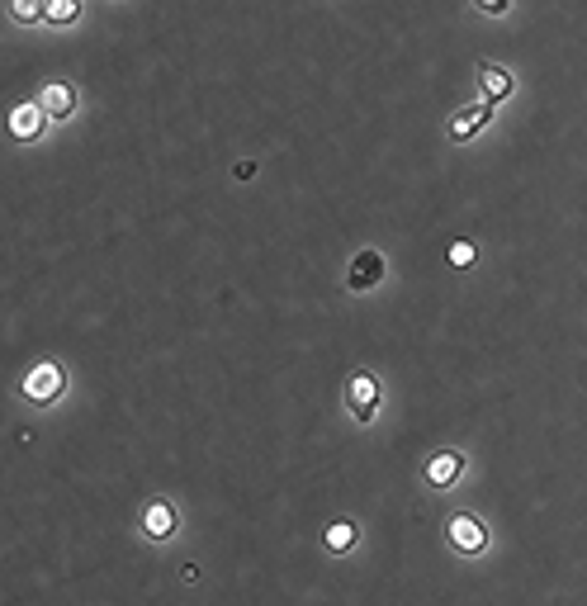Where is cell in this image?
Returning <instances> with one entry per match:
<instances>
[{
  "label": "cell",
  "instance_id": "cell-1",
  "mask_svg": "<svg viewBox=\"0 0 587 606\" xmlns=\"http://www.w3.org/2000/svg\"><path fill=\"white\" fill-rule=\"evenodd\" d=\"M19 398L29 403V408H53L67 398V370L57 365V360H34L24 379H19Z\"/></svg>",
  "mask_w": 587,
  "mask_h": 606
},
{
  "label": "cell",
  "instance_id": "cell-2",
  "mask_svg": "<svg viewBox=\"0 0 587 606\" xmlns=\"http://www.w3.org/2000/svg\"><path fill=\"white\" fill-rule=\"evenodd\" d=\"M341 403L351 412V422L360 427H370L379 408H384V379L374 375V370H356V375L346 379V389H341Z\"/></svg>",
  "mask_w": 587,
  "mask_h": 606
},
{
  "label": "cell",
  "instance_id": "cell-3",
  "mask_svg": "<svg viewBox=\"0 0 587 606\" xmlns=\"http://www.w3.org/2000/svg\"><path fill=\"white\" fill-rule=\"evenodd\" d=\"M53 128V119L43 114V105H38L34 95L29 100H19V105H10V114H5V133H10V143L29 147V143H43V133Z\"/></svg>",
  "mask_w": 587,
  "mask_h": 606
},
{
  "label": "cell",
  "instance_id": "cell-4",
  "mask_svg": "<svg viewBox=\"0 0 587 606\" xmlns=\"http://www.w3.org/2000/svg\"><path fill=\"white\" fill-rule=\"evenodd\" d=\"M445 540H450L464 559H479V554L493 545V535H488L483 517H474V512H450V517H445Z\"/></svg>",
  "mask_w": 587,
  "mask_h": 606
},
{
  "label": "cell",
  "instance_id": "cell-5",
  "mask_svg": "<svg viewBox=\"0 0 587 606\" xmlns=\"http://www.w3.org/2000/svg\"><path fill=\"white\" fill-rule=\"evenodd\" d=\"M34 100L43 105V114H48L53 124H67V119L81 114V90H76V81H62V76L43 81V86L34 90Z\"/></svg>",
  "mask_w": 587,
  "mask_h": 606
},
{
  "label": "cell",
  "instance_id": "cell-6",
  "mask_svg": "<svg viewBox=\"0 0 587 606\" xmlns=\"http://www.w3.org/2000/svg\"><path fill=\"white\" fill-rule=\"evenodd\" d=\"M464 450L455 446H441V450H431L427 464H422V479H427V488H436V493H445V488H455V483L464 479Z\"/></svg>",
  "mask_w": 587,
  "mask_h": 606
},
{
  "label": "cell",
  "instance_id": "cell-7",
  "mask_svg": "<svg viewBox=\"0 0 587 606\" xmlns=\"http://www.w3.org/2000/svg\"><path fill=\"white\" fill-rule=\"evenodd\" d=\"M138 531H143L147 545H166L171 535L180 531V512L171 507L166 498H152L143 502V517H138Z\"/></svg>",
  "mask_w": 587,
  "mask_h": 606
},
{
  "label": "cell",
  "instance_id": "cell-8",
  "mask_svg": "<svg viewBox=\"0 0 587 606\" xmlns=\"http://www.w3.org/2000/svg\"><path fill=\"white\" fill-rule=\"evenodd\" d=\"M488 124H493V105H488V100H479V105L460 109V114L445 124V138H450V143H469V138H479Z\"/></svg>",
  "mask_w": 587,
  "mask_h": 606
},
{
  "label": "cell",
  "instance_id": "cell-9",
  "mask_svg": "<svg viewBox=\"0 0 587 606\" xmlns=\"http://www.w3.org/2000/svg\"><path fill=\"white\" fill-rule=\"evenodd\" d=\"M512 90H516V76L502 62H479V100L502 105V100H512Z\"/></svg>",
  "mask_w": 587,
  "mask_h": 606
},
{
  "label": "cell",
  "instance_id": "cell-10",
  "mask_svg": "<svg viewBox=\"0 0 587 606\" xmlns=\"http://www.w3.org/2000/svg\"><path fill=\"white\" fill-rule=\"evenodd\" d=\"M384 280V256L379 251H356V261H351V270H346V285L356 289V294H365V289H374Z\"/></svg>",
  "mask_w": 587,
  "mask_h": 606
},
{
  "label": "cell",
  "instance_id": "cell-11",
  "mask_svg": "<svg viewBox=\"0 0 587 606\" xmlns=\"http://www.w3.org/2000/svg\"><path fill=\"white\" fill-rule=\"evenodd\" d=\"M322 545H327V554H351L360 545V526L351 517H337L327 521V531H322Z\"/></svg>",
  "mask_w": 587,
  "mask_h": 606
},
{
  "label": "cell",
  "instance_id": "cell-12",
  "mask_svg": "<svg viewBox=\"0 0 587 606\" xmlns=\"http://www.w3.org/2000/svg\"><path fill=\"white\" fill-rule=\"evenodd\" d=\"M86 15V0H43V29H72Z\"/></svg>",
  "mask_w": 587,
  "mask_h": 606
},
{
  "label": "cell",
  "instance_id": "cell-13",
  "mask_svg": "<svg viewBox=\"0 0 587 606\" xmlns=\"http://www.w3.org/2000/svg\"><path fill=\"white\" fill-rule=\"evenodd\" d=\"M5 19L15 29H38L43 24V0H5Z\"/></svg>",
  "mask_w": 587,
  "mask_h": 606
},
{
  "label": "cell",
  "instance_id": "cell-14",
  "mask_svg": "<svg viewBox=\"0 0 587 606\" xmlns=\"http://www.w3.org/2000/svg\"><path fill=\"white\" fill-rule=\"evenodd\" d=\"M445 261H450V270H469L474 261H479V247H474V242H450Z\"/></svg>",
  "mask_w": 587,
  "mask_h": 606
},
{
  "label": "cell",
  "instance_id": "cell-15",
  "mask_svg": "<svg viewBox=\"0 0 587 606\" xmlns=\"http://www.w3.org/2000/svg\"><path fill=\"white\" fill-rule=\"evenodd\" d=\"M474 10H479V15H488V19H502L507 10H512V0H474Z\"/></svg>",
  "mask_w": 587,
  "mask_h": 606
},
{
  "label": "cell",
  "instance_id": "cell-16",
  "mask_svg": "<svg viewBox=\"0 0 587 606\" xmlns=\"http://www.w3.org/2000/svg\"><path fill=\"white\" fill-rule=\"evenodd\" d=\"M256 176V161H237V180H251Z\"/></svg>",
  "mask_w": 587,
  "mask_h": 606
}]
</instances>
